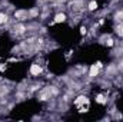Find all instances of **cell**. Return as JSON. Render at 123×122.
I'll use <instances>...</instances> for the list:
<instances>
[{
  "label": "cell",
  "instance_id": "6da1fadb",
  "mask_svg": "<svg viewBox=\"0 0 123 122\" xmlns=\"http://www.w3.org/2000/svg\"><path fill=\"white\" fill-rule=\"evenodd\" d=\"M30 73L33 75V76H39L40 73H42V68L37 65V63H33L30 68Z\"/></svg>",
  "mask_w": 123,
  "mask_h": 122
},
{
  "label": "cell",
  "instance_id": "7a4b0ae2",
  "mask_svg": "<svg viewBox=\"0 0 123 122\" xmlns=\"http://www.w3.org/2000/svg\"><path fill=\"white\" fill-rule=\"evenodd\" d=\"M64 20H66V14H63V13L56 14V17H55V22L56 23H60V22H64Z\"/></svg>",
  "mask_w": 123,
  "mask_h": 122
},
{
  "label": "cell",
  "instance_id": "3957f363",
  "mask_svg": "<svg viewBox=\"0 0 123 122\" xmlns=\"http://www.w3.org/2000/svg\"><path fill=\"white\" fill-rule=\"evenodd\" d=\"M9 22V16L6 13H0V25H4Z\"/></svg>",
  "mask_w": 123,
  "mask_h": 122
},
{
  "label": "cell",
  "instance_id": "277c9868",
  "mask_svg": "<svg viewBox=\"0 0 123 122\" xmlns=\"http://www.w3.org/2000/svg\"><path fill=\"white\" fill-rule=\"evenodd\" d=\"M96 9H97V1L93 0V1L89 3V10H96Z\"/></svg>",
  "mask_w": 123,
  "mask_h": 122
},
{
  "label": "cell",
  "instance_id": "5b68a950",
  "mask_svg": "<svg viewBox=\"0 0 123 122\" xmlns=\"http://www.w3.org/2000/svg\"><path fill=\"white\" fill-rule=\"evenodd\" d=\"M117 33H119L120 36H123V23H120V25L117 26Z\"/></svg>",
  "mask_w": 123,
  "mask_h": 122
}]
</instances>
